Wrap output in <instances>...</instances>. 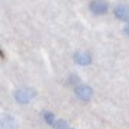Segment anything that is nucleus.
Listing matches in <instances>:
<instances>
[{"instance_id":"7ed1b4c3","label":"nucleus","mask_w":129,"mask_h":129,"mask_svg":"<svg viewBox=\"0 0 129 129\" xmlns=\"http://www.w3.org/2000/svg\"><path fill=\"white\" fill-rule=\"evenodd\" d=\"M73 95L79 102L88 103V102H90L93 99V88L86 85V83H80L79 86H76L73 89Z\"/></svg>"},{"instance_id":"1a4fd4ad","label":"nucleus","mask_w":129,"mask_h":129,"mask_svg":"<svg viewBox=\"0 0 129 129\" xmlns=\"http://www.w3.org/2000/svg\"><path fill=\"white\" fill-rule=\"evenodd\" d=\"M69 122L66 119H63V118H57V120L55 122V125H53V128L52 129H69Z\"/></svg>"},{"instance_id":"0eeeda50","label":"nucleus","mask_w":129,"mask_h":129,"mask_svg":"<svg viewBox=\"0 0 129 129\" xmlns=\"http://www.w3.org/2000/svg\"><path fill=\"white\" fill-rule=\"evenodd\" d=\"M40 119H42V122L46 125V126L53 128L55 122L57 120V116H56L50 109H43V111L40 112Z\"/></svg>"},{"instance_id":"423d86ee","label":"nucleus","mask_w":129,"mask_h":129,"mask_svg":"<svg viewBox=\"0 0 129 129\" xmlns=\"http://www.w3.org/2000/svg\"><path fill=\"white\" fill-rule=\"evenodd\" d=\"M2 128L3 129H17L19 123L16 116H13L12 113H3L2 116Z\"/></svg>"},{"instance_id":"20e7f679","label":"nucleus","mask_w":129,"mask_h":129,"mask_svg":"<svg viewBox=\"0 0 129 129\" xmlns=\"http://www.w3.org/2000/svg\"><path fill=\"white\" fill-rule=\"evenodd\" d=\"M72 60L75 64L86 68V66H90L93 63V55L89 50H76L72 55Z\"/></svg>"},{"instance_id":"6e6552de","label":"nucleus","mask_w":129,"mask_h":129,"mask_svg":"<svg viewBox=\"0 0 129 129\" xmlns=\"http://www.w3.org/2000/svg\"><path fill=\"white\" fill-rule=\"evenodd\" d=\"M64 83H66V86L75 89L76 86H79V85L83 83V82H82V79H80V76H79L78 73H69L66 76V79H64Z\"/></svg>"},{"instance_id":"9d476101","label":"nucleus","mask_w":129,"mask_h":129,"mask_svg":"<svg viewBox=\"0 0 129 129\" xmlns=\"http://www.w3.org/2000/svg\"><path fill=\"white\" fill-rule=\"evenodd\" d=\"M122 32H123V35H125L126 37H129V22L123 24V27H122Z\"/></svg>"},{"instance_id":"f257e3e1","label":"nucleus","mask_w":129,"mask_h":129,"mask_svg":"<svg viewBox=\"0 0 129 129\" xmlns=\"http://www.w3.org/2000/svg\"><path fill=\"white\" fill-rule=\"evenodd\" d=\"M36 96L37 90L30 86H22L13 92V99L19 105H29L30 102H33V99H36Z\"/></svg>"},{"instance_id":"9b49d317","label":"nucleus","mask_w":129,"mask_h":129,"mask_svg":"<svg viewBox=\"0 0 129 129\" xmlns=\"http://www.w3.org/2000/svg\"><path fill=\"white\" fill-rule=\"evenodd\" d=\"M69 129H76V128H69Z\"/></svg>"},{"instance_id":"39448f33","label":"nucleus","mask_w":129,"mask_h":129,"mask_svg":"<svg viewBox=\"0 0 129 129\" xmlns=\"http://www.w3.org/2000/svg\"><path fill=\"white\" fill-rule=\"evenodd\" d=\"M112 13H113L115 19H118L119 22H123V23L129 22V5H126V3L115 5L112 9Z\"/></svg>"},{"instance_id":"f03ea898","label":"nucleus","mask_w":129,"mask_h":129,"mask_svg":"<svg viewBox=\"0 0 129 129\" xmlns=\"http://www.w3.org/2000/svg\"><path fill=\"white\" fill-rule=\"evenodd\" d=\"M88 9L90 14L101 17V16H105L111 12V5L106 0H90L88 5Z\"/></svg>"}]
</instances>
